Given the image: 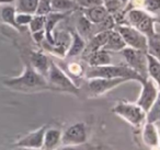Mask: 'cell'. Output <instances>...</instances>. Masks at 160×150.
Returning <instances> with one entry per match:
<instances>
[{
    "label": "cell",
    "instance_id": "obj_1",
    "mask_svg": "<svg viewBox=\"0 0 160 150\" xmlns=\"http://www.w3.org/2000/svg\"><path fill=\"white\" fill-rule=\"evenodd\" d=\"M3 84L12 90L21 92H35L49 89L47 81L43 76L36 72L31 65H25L24 71L21 76L3 79Z\"/></svg>",
    "mask_w": 160,
    "mask_h": 150
},
{
    "label": "cell",
    "instance_id": "obj_2",
    "mask_svg": "<svg viewBox=\"0 0 160 150\" xmlns=\"http://www.w3.org/2000/svg\"><path fill=\"white\" fill-rule=\"evenodd\" d=\"M86 77L89 78H126L142 82L144 78L134 69L125 65H104V66H89L86 71Z\"/></svg>",
    "mask_w": 160,
    "mask_h": 150
},
{
    "label": "cell",
    "instance_id": "obj_3",
    "mask_svg": "<svg viewBox=\"0 0 160 150\" xmlns=\"http://www.w3.org/2000/svg\"><path fill=\"white\" fill-rule=\"evenodd\" d=\"M46 81L49 87V90L64 91V92L75 93V94L79 93V89L71 81L70 78L53 62H49Z\"/></svg>",
    "mask_w": 160,
    "mask_h": 150
},
{
    "label": "cell",
    "instance_id": "obj_4",
    "mask_svg": "<svg viewBox=\"0 0 160 150\" xmlns=\"http://www.w3.org/2000/svg\"><path fill=\"white\" fill-rule=\"evenodd\" d=\"M112 112L124 121L133 125L134 127H140L146 121V112L136 103L127 101H120L113 108Z\"/></svg>",
    "mask_w": 160,
    "mask_h": 150
},
{
    "label": "cell",
    "instance_id": "obj_5",
    "mask_svg": "<svg viewBox=\"0 0 160 150\" xmlns=\"http://www.w3.org/2000/svg\"><path fill=\"white\" fill-rule=\"evenodd\" d=\"M126 18L131 27L138 30V31L142 32L146 36H149L151 34L158 32L155 31V21H153V18L148 12L144 11V10L132 9L127 13Z\"/></svg>",
    "mask_w": 160,
    "mask_h": 150
},
{
    "label": "cell",
    "instance_id": "obj_6",
    "mask_svg": "<svg viewBox=\"0 0 160 150\" xmlns=\"http://www.w3.org/2000/svg\"><path fill=\"white\" fill-rule=\"evenodd\" d=\"M122 56L124 57L126 65L136 71L138 75L142 78H147V59L146 52L139 51V49L132 48V47H124L120 51Z\"/></svg>",
    "mask_w": 160,
    "mask_h": 150
},
{
    "label": "cell",
    "instance_id": "obj_7",
    "mask_svg": "<svg viewBox=\"0 0 160 150\" xmlns=\"http://www.w3.org/2000/svg\"><path fill=\"white\" fill-rule=\"evenodd\" d=\"M116 30L122 36L126 46L147 53V36L145 34H142L138 30L134 29L131 25L118 24L116 27Z\"/></svg>",
    "mask_w": 160,
    "mask_h": 150
},
{
    "label": "cell",
    "instance_id": "obj_8",
    "mask_svg": "<svg viewBox=\"0 0 160 150\" xmlns=\"http://www.w3.org/2000/svg\"><path fill=\"white\" fill-rule=\"evenodd\" d=\"M142 92H140L139 97H138L136 104L139 105L145 112H148L150 110L151 106L155 104V102L158 100V94H159V89L158 86L155 81H153L151 78L147 77L142 80Z\"/></svg>",
    "mask_w": 160,
    "mask_h": 150
},
{
    "label": "cell",
    "instance_id": "obj_9",
    "mask_svg": "<svg viewBox=\"0 0 160 150\" xmlns=\"http://www.w3.org/2000/svg\"><path fill=\"white\" fill-rule=\"evenodd\" d=\"M126 81V78H89L88 89L94 97H100Z\"/></svg>",
    "mask_w": 160,
    "mask_h": 150
},
{
    "label": "cell",
    "instance_id": "obj_10",
    "mask_svg": "<svg viewBox=\"0 0 160 150\" xmlns=\"http://www.w3.org/2000/svg\"><path fill=\"white\" fill-rule=\"evenodd\" d=\"M87 141V128L83 123H76L62 132L60 142L65 146H80Z\"/></svg>",
    "mask_w": 160,
    "mask_h": 150
},
{
    "label": "cell",
    "instance_id": "obj_11",
    "mask_svg": "<svg viewBox=\"0 0 160 150\" xmlns=\"http://www.w3.org/2000/svg\"><path fill=\"white\" fill-rule=\"evenodd\" d=\"M47 126L44 125L38 129L25 135L21 139H19L17 142L12 145L13 148H25V149H41L43 147V138L44 132L46 130Z\"/></svg>",
    "mask_w": 160,
    "mask_h": 150
},
{
    "label": "cell",
    "instance_id": "obj_12",
    "mask_svg": "<svg viewBox=\"0 0 160 150\" xmlns=\"http://www.w3.org/2000/svg\"><path fill=\"white\" fill-rule=\"evenodd\" d=\"M68 14V12H54L51 11L48 14H46V20H45V40L49 43L51 45L56 44V41L53 36V31L54 28L56 27L59 21H62V19H65Z\"/></svg>",
    "mask_w": 160,
    "mask_h": 150
},
{
    "label": "cell",
    "instance_id": "obj_13",
    "mask_svg": "<svg viewBox=\"0 0 160 150\" xmlns=\"http://www.w3.org/2000/svg\"><path fill=\"white\" fill-rule=\"evenodd\" d=\"M30 65L36 72H38L46 79L47 71H48L49 67V62L46 55H44L41 52H31V54H30Z\"/></svg>",
    "mask_w": 160,
    "mask_h": 150
},
{
    "label": "cell",
    "instance_id": "obj_14",
    "mask_svg": "<svg viewBox=\"0 0 160 150\" xmlns=\"http://www.w3.org/2000/svg\"><path fill=\"white\" fill-rule=\"evenodd\" d=\"M82 13L93 25L101 23L109 16V12L103 5L94 6V7L90 8H82Z\"/></svg>",
    "mask_w": 160,
    "mask_h": 150
},
{
    "label": "cell",
    "instance_id": "obj_15",
    "mask_svg": "<svg viewBox=\"0 0 160 150\" xmlns=\"http://www.w3.org/2000/svg\"><path fill=\"white\" fill-rule=\"evenodd\" d=\"M142 140L149 148H158L159 147V135L158 129L155 127L153 123L147 122L142 129Z\"/></svg>",
    "mask_w": 160,
    "mask_h": 150
},
{
    "label": "cell",
    "instance_id": "obj_16",
    "mask_svg": "<svg viewBox=\"0 0 160 150\" xmlns=\"http://www.w3.org/2000/svg\"><path fill=\"white\" fill-rule=\"evenodd\" d=\"M110 31H111V30H109V31H101V32H98V33L94 34V35L91 38L90 43L85 47V49H83V52H82L83 55L88 56L90 53H92V52H96V51H98V49L102 48L103 45H104L105 42H107Z\"/></svg>",
    "mask_w": 160,
    "mask_h": 150
},
{
    "label": "cell",
    "instance_id": "obj_17",
    "mask_svg": "<svg viewBox=\"0 0 160 150\" xmlns=\"http://www.w3.org/2000/svg\"><path fill=\"white\" fill-rule=\"evenodd\" d=\"M62 132L58 128H46L43 138V149H55L60 143Z\"/></svg>",
    "mask_w": 160,
    "mask_h": 150
},
{
    "label": "cell",
    "instance_id": "obj_18",
    "mask_svg": "<svg viewBox=\"0 0 160 150\" xmlns=\"http://www.w3.org/2000/svg\"><path fill=\"white\" fill-rule=\"evenodd\" d=\"M124 47H126V44L123 41L122 36L120 35L118 31H113L111 30L108 36V40L105 44L103 45L102 49H105L108 52H120L122 51Z\"/></svg>",
    "mask_w": 160,
    "mask_h": 150
},
{
    "label": "cell",
    "instance_id": "obj_19",
    "mask_svg": "<svg viewBox=\"0 0 160 150\" xmlns=\"http://www.w3.org/2000/svg\"><path fill=\"white\" fill-rule=\"evenodd\" d=\"M86 57L88 58V62H89L90 66H104V65H109L112 62L110 52L102 48L98 49L96 52H92Z\"/></svg>",
    "mask_w": 160,
    "mask_h": 150
},
{
    "label": "cell",
    "instance_id": "obj_20",
    "mask_svg": "<svg viewBox=\"0 0 160 150\" xmlns=\"http://www.w3.org/2000/svg\"><path fill=\"white\" fill-rule=\"evenodd\" d=\"M147 59V77L151 78L157 84H159L160 79V62L159 58L146 53Z\"/></svg>",
    "mask_w": 160,
    "mask_h": 150
},
{
    "label": "cell",
    "instance_id": "obj_21",
    "mask_svg": "<svg viewBox=\"0 0 160 150\" xmlns=\"http://www.w3.org/2000/svg\"><path fill=\"white\" fill-rule=\"evenodd\" d=\"M49 2L54 12H69L78 8L75 0H49Z\"/></svg>",
    "mask_w": 160,
    "mask_h": 150
},
{
    "label": "cell",
    "instance_id": "obj_22",
    "mask_svg": "<svg viewBox=\"0 0 160 150\" xmlns=\"http://www.w3.org/2000/svg\"><path fill=\"white\" fill-rule=\"evenodd\" d=\"M71 40H72V43H71L70 47L68 48V53L66 54L67 57H72V56L79 55L80 53H82L86 47L85 41L78 33L71 34Z\"/></svg>",
    "mask_w": 160,
    "mask_h": 150
},
{
    "label": "cell",
    "instance_id": "obj_23",
    "mask_svg": "<svg viewBox=\"0 0 160 150\" xmlns=\"http://www.w3.org/2000/svg\"><path fill=\"white\" fill-rule=\"evenodd\" d=\"M16 8L11 7V6H6L1 10V14L0 16H1V19H2L3 22L9 24L10 27L14 28L17 30H22L16 22Z\"/></svg>",
    "mask_w": 160,
    "mask_h": 150
},
{
    "label": "cell",
    "instance_id": "obj_24",
    "mask_svg": "<svg viewBox=\"0 0 160 150\" xmlns=\"http://www.w3.org/2000/svg\"><path fill=\"white\" fill-rule=\"evenodd\" d=\"M38 0H17L16 11L22 13L35 14Z\"/></svg>",
    "mask_w": 160,
    "mask_h": 150
},
{
    "label": "cell",
    "instance_id": "obj_25",
    "mask_svg": "<svg viewBox=\"0 0 160 150\" xmlns=\"http://www.w3.org/2000/svg\"><path fill=\"white\" fill-rule=\"evenodd\" d=\"M159 48H160L159 33L156 32V33L147 36V53L159 58Z\"/></svg>",
    "mask_w": 160,
    "mask_h": 150
},
{
    "label": "cell",
    "instance_id": "obj_26",
    "mask_svg": "<svg viewBox=\"0 0 160 150\" xmlns=\"http://www.w3.org/2000/svg\"><path fill=\"white\" fill-rule=\"evenodd\" d=\"M77 29L78 32H79V35L81 38H88L90 36L91 32L93 31L92 30V23L86 18L85 16H81L79 19H78V22H77Z\"/></svg>",
    "mask_w": 160,
    "mask_h": 150
},
{
    "label": "cell",
    "instance_id": "obj_27",
    "mask_svg": "<svg viewBox=\"0 0 160 150\" xmlns=\"http://www.w3.org/2000/svg\"><path fill=\"white\" fill-rule=\"evenodd\" d=\"M45 20H46V16H38V14H33L31 21L29 23V29L31 33L40 30H44L45 27Z\"/></svg>",
    "mask_w": 160,
    "mask_h": 150
},
{
    "label": "cell",
    "instance_id": "obj_28",
    "mask_svg": "<svg viewBox=\"0 0 160 150\" xmlns=\"http://www.w3.org/2000/svg\"><path fill=\"white\" fill-rule=\"evenodd\" d=\"M103 6L108 10L109 13H118L120 11L121 7L123 6L122 0H104Z\"/></svg>",
    "mask_w": 160,
    "mask_h": 150
},
{
    "label": "cell",
    "instance_id": "obj_29",
    "mask_svg": "<svg viewBox=\"0 0 160 150\" xmlns=\"http://www.w3.org/2000/svg\"><path fill=\"white\" fill-rule=\"evenodd\" d=\"M52 11L51 9V2L49 0H38V5L36 8L35 14L38 16H46Z\"/></svg>",
    "mask_w": 160,
    "mask_h": 150
},
{
    "label": "cell",
    "instance_id": "obj_30",
    "mask_svg": "<svg viewBox=\"0 0 160 150\" xmlns=\"http://www.w3.org/2000/svg\"><path fill=\"white\" fill-rule=\"evenodd\" d=\"M32 17H33V14L17 12V13H16V22H17V24H18L19 27L22 29L23 27H27V25H29Z\"/></svg>",
    "mask_w": 160,
    "mask_h": 150
},
{
    "label": "cell",
    "instance_id": "obj_31",
    "mask_svg": "<svg viewBox=\"0 0 160 150\" xmlns=\"http://www.w3.org/2000/svg\"><path fill=\"white\" fill-rule=\"evenodd\" d=\"M142 6L148 13L159 12V0H142Z\"/></svg>",
    "mask_w": 160,
    "mask_h": 150
},
{
    "label": "cell",
    "instance_id": "obj_32",
    "mask_svg": "<svg viewBox=\"0 0 160 150\" xmlns=\"http://www.w3.org/2000/svg\"><path fill=\"white\" fill-rule=\"evenodd\" d=\"M78 7L81 8H90L94 6L103 5V0H75Z\"/></svg>",
    "mask_w": 160,
    "mask_h": 150
},
{
    "label": "cell",
    "instance_id": "obj_33",
    "mask_svg": "<svg viewBox=\"0 0 160 150\" xmlns=\"http://www.w3.org/2000/svg\"><path fill=\"white\" fill-rule=\"evenodd\" d=\"M32 36H33L34 41H35L36 43H42L43 41L45 40V31L44 30H40V31L33 32Z\"/></svg>",
    "mask_w": 160,
    "mask_h": 150
},
{
    "label": "cell",
    "instance_id": "obj_34",
    "mask_svg": "<svg viewBox=\"0 0 160 150\" xmlns=\"http://www.w3.org/2000/svg\"><path fill=\"white\" fill-rule=\"evenodd\" d=\"M12 1H14V0H0V3H3V5H6V3L12 2Z\"/></svg>",
    "mask_w": 160,
    "mask_h": 150
},
{
    "label": "cell",
    "instance_id": "obj_35",
    "mask_svg": "<svg viewBox=\"0 0 160 150\" xmlns=\"http://www.w3.org/2000/svg\"><path fill=\"white\" fill-rule=\"evenodd\" d=\"M122 2H123V5H125V3L127 2V0H122Z\"/></svg>",
    "mask_w": 160,
    "mask_h": 150
},
{
    "label": "cell",
    "instance_id": "obj_36",
    "mask_svg": "<svg viewBox=\"0 0 160 150\" xmlns=\"http://www.w3.org/2000/svg\"><path fill=\"white\" fill-rule=\"evenodd\" d=\"M103 1H104V0H103Z\"/></svg>",
    "mask_w": 160,
    "mask_h": 150
}]
</instances>
